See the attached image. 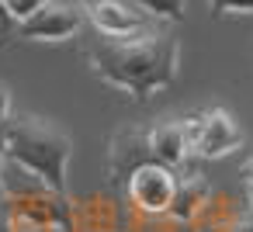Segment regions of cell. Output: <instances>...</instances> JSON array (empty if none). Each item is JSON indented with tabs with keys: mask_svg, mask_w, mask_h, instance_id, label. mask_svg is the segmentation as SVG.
<instances>
[{
	"mask_svg": "<svg viewBox=\"0 0 253 232\" xmlns=\"http://www.w3.org/2000/svg\"><path fill=\"white\" fill-rule=\"evenodd\" d=\"M11 118V94H7V87L0 83V125H4Z\"/></svg>",
	"mask_w": 253,
	"mask_h": 232,
	"instance_id": "9a60e30c",
	"label": "cell"
},
{
	"mask_svg": "<svg viewBox=\"0 0 253 232\" xmlns=\"http://www.w3.org/2000/svg\"><path fill=\"white\" fill-rule=\"evenodd\" d=\"M250 208H253V184H250Z\"/></svg>",
	"mask_w": 253,
	"mask_h": 232,
	"instance_id": "ffe728a7",
	"label": "cell"
},
{
	"mask_svg": "<svg viewBox=\"0 0 253 232\" xmlns=\"http://www.w3.org/2000/svg\"><path fill=\"white\" fill-rule=\"evenodd\" d=\"M87 63L97 80L146 104L153 94L177 80L180 42L153 28L135 35H97L87 45Z\"/></svg>",
	"mask_w": 253,
	"mask_h": 232,
	"instance_id": "6da1fadb",
	"label": "cell"
},
{
	"mask_svg": "<svg viewBox=\"0 0 253 232\" xmlns=\"http://www.w3.org/2000/svg\"><path fill=\"white\" fill-rule=\"evenodd\" d=\"M0 232H14V218L7 208H0Z\"/></svg>",
	"mask_w": 253,
	"mask_h": 232,
	"instance_id": "e0dca14e",
	"label": "cell"
},
{
	"mask_svg": "<svg viewBox=\"0 0 253 232\" xmlns=\"http://www.w3.org/2000/svg\"><path fill=\"white\" fill-rule=\"evenodd\" d=\"M211 14H253V0H208Z\"/></svg>",
	"mask_w": 253,
	"mask_h": 232,
	"instance_id": "7c38bea8",
	"label": "cell"
},
{
	"mask_svg": "<svg viewBox=\"0 0 253 232\" xmlns=\"http://www.w3.org/2000/svg\"><path fill=\"white\" fill-rule=\"evenodd\" d=\"M0 135H4V156L39 173L56 194H66V166L73 153L66 128L39 115H11L0 125Z\"/></svg>",
	"mask_w": 253,
	"mask_h": 232,
	"instance_id": "7a4b0ae2",
	"label": "cell"
},
{
	"mask_svg": "<svg viewBox=\"0 0 253 232\" xmlns=\"http://www.w3.org/2000/svg\"><path fill=\"white\" fill-rule=\"evenodd\" d=\"M243 173H246V177H250V184H253V159H250V163L243 166Z\"/></svg>",
	"mask_w": 253,
	"mask_h": 232,
	"instance_id": "ac0fdd59",
	"label": "cell"
},
{
	"mask_svg": "<svg viewBox=\"0 0 253 232\" xmlns=\"http://www.w3.org/2000/svg\"><path fill=\"white\" fill-rule=\"evenodd\" d=\"M0 163H4V149H0Z\"/></svg>",
	"mask_w": 253,
	"mask_h": 232,
	"instance_id": "7402d4cb",
	"label": "cell"
},
{
	"mask_svg": "<svg viewBox=\"0 0 253 232\" xmlns=\"http://www.w3.org/2000/svg\"><path fill=\"white\" fill-rule=\"evenodd\" d=\"M180 125H184L187 146H191V153H194V146H198V139H201V132H205V111H201V115H187V118H180Z\"/></svg>",
	"mask_w": 253,
	"mask_h": 232,
	"instance_id": "4fadbf2b",
	"label": "cell"
},
{
	"mask_svg": "<svg viewBox=\"0 0 253 232\" xmlns=\"http://www.w3.org/2000/svg\"><path fill=\"white\" fill-rule=\"evenodd\" d=\"M222 232H253V208H243V211H239Z\"/></svg>",
	"mask_w": 253,
	"mask_h": 232,
	"instance_id": "5bb4252c",
	"label": "cell"
},
{
	"mask_svg": "<svg viewBox=\"0 0 253 232\" xmlns=\"http://www.w3.org/2000/svg\"><path fill=\"white\" fill-rule=\"evenodd\" d=\"M49 4V0H0V7H4V18H11V21H28L35 11H42Z\"/></svg>",
	"mask_w": 253,
	"mask_h": 232,
	"instance_id": "8fae6325",
	"label": "cell"
},
{
	"mask_svg": "<svg viewBox=\"0 0 253 232\" xmlns=\"http://www.w3.org/2000/svg\"><path fill=\"white\" fill-rule=\"evenodd\" d=\"M177 180H180V177H177L170 166H163V163H146V166H139V170L128 177L125 194H128V201H132L135 211H142V215H149V218H163V215L170 211V204H173Z\"/></svg>",
	"mask_w": 253,
	"mask_h": 232,
	"instance_id": "3957f363",
	"label": "cell"
},
{
	"mask_svg": "<svg viewBox=\"0 0 253 232\" xmlns=\"http://www.w3.org/2000/svg\"><path fill=\"white\" fill-rule=\"evenodd\" d=\"M132 4H135L139 11H146V14L167 21V25H180L184 14H187V11H184V0H132Z\"/></svg>",
	"mask_w": 253,
	"mask_h": 232,
	"instance_id": "30bf717a",
	"label": "cell"
},
{
	"mask_svg": "<svg viewBox=\"0 0 253 232\" xmlns=\"http://www.w3.org/2000/svg\"><path fill=\"white\" fill-rule=\"evenodd\" d=\"M146 163H156L153 153H149V135L146 128H128V132H118L111 149H108V173L115 180V187H128V177L146 166Z\"/></svg>",
	"mask_w": 253,
	"mask_h": 232,
	"instance_id": "5b68a950",
	"label": "cell"
},
{
	"mask_svg": "<svg viewBox=\"0 0 253 232\" xmlns=\"http://www.w3.org/2000/svg\"><path fill=\"white\" fill-rule=\"evenodd\" d=\"M7 42H11V35H7V32H4V28H0V49H4V45H7Z\"/></svg>",
	"mask_w": 253,
	"mask_h": 232,
	"instance_id": "d6986e66",
	"label": "cell"
},
{
	"mask_svg": "<svg viewBox=\"0 0 253 232\" xmlns=\"http://www.w3.org/2000/svg\"><path fill=\"white\" fill-rule=\"evenodd\" d=\"M80 25H84V11L77 4H56V0H49L42 11H35L28 21L18 25V35L28 42H66L80 32Z\"/></svg>",
	"mask_w": 253,
	"mask_h": 232,
	"instance_id": "277c9868",
	"label": "cell"
},
{
	"mask_svg": "<svg viewBox=\"0 0 253 232\" xmlns=\"http://www.w3.org/2000/svg\"><path fill=\"white\" fill-rule=\"evenodd\" d=\"M87 18L97 28V35H135V32H146L142 11H135V4H125V0H94V4L87 7Z\"/></svg>",
	"mask_w": 253,
	"mask_h": 232,
	"instance_id": "52a82bcc",
	"label": "cell"
},
{
	"mask_svg": "<svg viewBox=\"0 0 253 232\" xmlns=\"http://www.w3.org/2000/svg\"><path fill=\"white\" fill-rule=\"evenodd\" d=\"M52 232H59V229H52Z\"/></svg>",
	"mask_w": 253,
	"mask_h": 232,
	"instance_id": "cb8c5ba5",
	"label": "cell"
},
{
	"mask_svg": "<svg viewBox=\"0 0 253 232\" xmlns=\"http://www.w3.org/2000/svg\"><path fill=\"white\" fill-rule=\"evenodd\" d=\"M146 135H149V153H153V159L163 163V166H170V170H177V166L187 159V153H191L180 121H156L153 128H146Z\"/></svg>",
	"mask_w": 253,
	"mask_h": 232,
	"instance_id": "ba28073f",
	"label": "cell"
},
{
	"mask_svg": "<svg viewBox=\"0 0 253 232\" xmlns=\"http://www.w3.org/2000/svg\"><path fill=\"white\" fill-rule=\"evenodd\" d=\"M0 28H4V21H0Z\"/></svg>",
	"mask_w": 253,
	"mask_h": 232,
	"instance_id": "603a6c76",
	"label": "cell"
},
{
	"mask_svg": "<svg viewBox=\"0 0 253 232\" xmlns=\"http://www.w3.org/2000/svg\"><path fill=\"white\" fill-rule=\"evenodd\" d=\"M208 197H211V184L201 173H191L187 180H177V194H173V204H170L167 218L177 222V225L194 222L201 215V208L208 204Z\"/></svg>",
	"mask_w": 253,
	"mask_h": 232,
	"instance_id": "9c48e42d",
	"label": "cell"
},
{
	"mask_svg": "<svg viewBox=\"0 0 253 232\" xmlns=\"http://www.w3.org/2000/svg\"><path fill=\"white\" fill-rule=\"evenodd\" d=\"M14 232H52L49 225H42V222H32V218H21V229H14Z\"/></svg>",
	"mask_w": 253,
	"mask_h": 232,
	"instance_id": "2e32d148",
	"label": "cell"
},
{
	"mask_svg": "<svg viewBox=\"0 0 253 232\" xmlns=\"http://www.w3.org/2000/svg\"><path fill=\"white\" fill-rule=\"evenodd\" d=\"M90 4H94V0H90Z\"/></svg>",
	"mask_w": 253,
	"mask_h": 232,
	"instance_id": "d4e9b609",
	"label": "cell"
},
{
	"mask_svg": "<svg viewBox=\"0 0 253 232\" xmlns=\"http://www.w3.org/2000/svg\"><path fill=\"white\" fill-rule=\"evenodd\" d=\"M243 146V128L236 125V118L225 108H211L205 111V132L194 146V153L201 159H222L229 153H236Z\"/></svg>",
	"mask_w": 253,
	"mask_h": 232,
	"instance_id": "8992f818",
	"label": "cell"
},
{
	"mask_svg": "<svg viewBox=\"0 0 253 232\" xmlns=\"http://www.w3.org/2000/svg\"><path fill=\"white\" fill-rule=\"evenodd\" d=\"M0 21H4V7H0Z\"/></svg>",
	"mask_w": 253,
	"mask_h": 232,
	"instance_id": "44dd1931",
	"label": "cell"
}]
</instances>
